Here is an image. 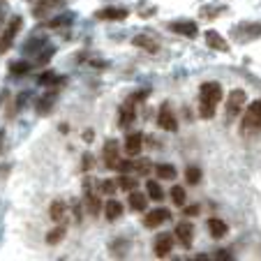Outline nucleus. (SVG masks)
Here are the masks:
<instances>
[{
	"mask_svg": "<svg viewBox=\"0 0 261 261\" xmlns=\"http://www.w3.org/2000/svg\"><path fill=\"white\" fill-rule=\"evenodd\" d=\"M224 97V88L220 81H206L199 88V116L206 120H211L217 111V104Z\"/></svg>",
	"mask_w": 261,
	"mask_h": 261,
	"instance_id": "1",
	"label": "nucleus"
},
{
	"mask_svg": "<svg viewBox=\"0 0 261 261\" xmlns=\"http://www.w3.org/2000/svg\"><path fill=\"white\" fill-rule=\"evenodd\" d=\"M241 134L245 139L261 134V99H254L252 104H247L245 116L241 120Z\"/></svg>",
	"mask_w": 261,
	"mask_h": 261,
	"instance_id": "2",
	"label": "nucleus"
},
{
	"mask_svg": "<svg viewBox=\"0 0 261 261\" xmlns=\"http://www.w3.org/2000/svg\"><path fill=\"white\" fill-rule=\"evenodd\" d=\"M21 28H23V19H21V16H12V19L7 21V25L3 28V35H0V56L12 49V44H14Z\"/></svg>",
	"mask_w": 261,
	"mask_h": 261,
	"instance_id": "3",
	"label": "nucleus"
},
{
	"mask_svg": "<svg viewBox=\"0 0 261 261\" xmlns=\"http://www.w3.org/2000/svg\"><path fill=\"white\" fill-rule=\"evenodd\" d=\"M245 104H247L245 90H243V88L231 90V93L227 95V104H224V109H227V118L233 120V118H236V116L243 111V107H245Z\"/></svg>",
	"mask_w": 261,
	"mask_h": 261,
	"instance_id": "4",
	"label": "nucleus"
},
{
	"mask_svg": "<svg viewBox=\"0 0 261 261\" xmlns=\"http://www.w3.org/2000/svg\"><path fill=\"white\" fill-rule=\"evenodd\" d=\"M84 203L88 215H99L102 211V201H99V194L93 190V178H84Z\"/></svg>",
	"mask_w": 261,
	"mask_h": 261,
	"instance_id": "5",
	"label": "nucleus"
},
{
	"mask_svg": "<svg viewBox=\"0 0 261 261\" xmlns=\"http://www.w3.org/2000/svg\"><path fill=\"white\" fill-rule=\"evenodd\" d=\"M169 30L176 33V35H182V37H188V40H194V37L199 35V25H197V21H192V19L171 21V23H169Z\"/></svg>",
	"mask_w": 261,
	"mask_h": 261,
	"instance_id": "6",
	"label": "nucleus"
},
{
	"mask_svg": "<svg viewBox=\"0 0 261 261\" xmlns=\"http://www.w3.org/2000/svg\"><path fill=\"white\" fill-rule=\"evenodd\" d=\"M102 160H104V167L107 169H116L120 162V143L116 139H107L102 148Z\"/></svg>",
	"mask_w": 261,
	"mask_h": 261,
	"instance_id": "7",
	"label": "nucleus"
},
{
	"mask_svg": "<svg viewBox=\"0 0 261 261\" xmlns=\"http://www.w3.org/2000/svg\"><path fill=\"white\" fill-rule=\"evenodd\" d=\"M176 241L180 243V247L182 250H192V245H194V227H192V222H188V220H182V222H178L176 224Z\"/></svg>",
	"mask_w": 261,
	"mask_h": 261,
	"instance_id": "8",
	"label": "nucleus"
},
{
	"mask_svg": "<svg viewBox=\"0 0 261 261\" xmlns=\"http://www.w3.org/2000/svg\"><path fill=\"white\" fill-rule=\"evenodd\" d=\"M158 125L162 129H167V132H178V118H176V114H173L171 102H162L160 114H158Z\"/></svg>",
	"mask_w": 261,
	"mask_h": 261,
	"instance_id": "9",
	"label": "nucleus"
},
{
	"mask_svg": "<svg viewBox=\"0 0 261 261\" xmlns=\"http://www.w3.org/2000/svg\"><path fill=\"white\" fill-rule=\"evenodd\" d=\"M167 220H171V213H169L167 208H155V211H150L143 217V224H146L148 229H158V227H162Z\"/></svg>",
	"mask_w": 261,
	"mask_h": 261,
	"instance_id": "10",
	"label": "nucleus"
},
{
	"mask_svg": "<svg viewBox=\"0 0 261 261\" xmlns=\"http://www.w3.org/2000/svg\"><path fill=\"white\" fill-rule=\"evenodd\" d=\"M95 16L99 21H125L129 16V10L127 7H104L95 12Z\"/></svg>",
	"mask_w": 261,
	"mask_h": 261,
	"instance_id": "11",
	"label": "nucleus"
},
{
	"mask_svg": "<svg viewBox=\"0 0 261 261\" xmlns=\"http://www.w3.org/2000/svg\"><path fill=\"white\" fill-rule=\"evenodd\" d=\"M134 118H137V109H134V99H127V102L120 104L118 109V125L120 127H129V125L134 123Z\"/></svg>",
	"mask_w": 261,
	"mask_h": 261,
	"instance_id": "12",
	"label": "nucleus"
},
{
	"mask_svg": "<svg viewBox=\"0 0 261 261\" xmlns=\"http://www.w3.org/2000/svg\"><path fill=\"white\" fill-rule=\"evenodd\" d=\"M132 44L137 46V49H141V51H148V54H158V51H160V42L155 40L150 33L137 35V37L132 40Z\"/></svg>",
	"mask_w": 261,
	"mask_h": 261,
	"instance_id": "13",
	"label": "nucleus"
},
{
	"mask_svg": "<svg viewBox=\"0 0 261 261\" xmlns=\"http://www.w3.org/2000/svg\"><path fill=\"white\" fill-rule=\"evenodd\" d=\"M206 44H208V49H213V51H220V54H229V42L222 37L217 30H206Z\"/></svg>",
	"mask_w": 261,
	"mask_h": 261,
	"instance_id": "14",
	"label": "nucleus"
},
{
	"mask_svg": "<svg viewBox=\"0 0 261 261\" xmlns=\"http://www.w3.org/2000/svg\"><path fill=\"white\" fill-rule=\"evenodd\" d=\"M153 250H155V256H158V259L169 256L171 254V250H173V236L171 233H160V236L155 238Z\"/></svg>",
	"mask_w": 261,
	"mask_h": 261,
	"instance_id": "15",
	"label": "nucleus"
},
{
	"mask_svg": "<svg viewBox=\"0 0 261 261\" xmlns=\"http://www.w3.org/2000/svg\"><path fill=\"white\" fill-rule=\"evenodd\" d=\"M143 148V134L141 132H132L129 137H125V153L129 158H137Z\"/></svg>",
	"mask_w": 261,
	"mask_h": 261,
	"instance_id": "16",
	"label": "nucleus"
},
{
	"mask_svg": "<svg viewBox=\"0 0 261 261\" xmlns=\"http://www.w3.org/2000/svg\"><path fill=\"white\" fill-rule=\"evenodd\" d=\"M241 28L247 30V33H233V37H236L238 42H250V40L261 37V23H252V21H247V23H241Z\"/></svg>",
	"mask_w": 261,
	"mask_h": 261,
	"instance_id": "17",
	"label": "nucleus"
},
{
	"mask_svg": "<svg viewBox=\"0 0 261 261\" xmlns=\"http://www.w3.org/2000/svg\"><path fill=\"white\" fill-rule=\"evenodd\" d=\"M67 203L63 201V199H56L54 203H51L49 206V217L54 222H58V224H65V222H67Z\"/></svg>",
	"mask_w": 261,
	"mask_h": 261,
	"instance_id": "18",
	"label": "nucleus"
},
{
	"mask_svg": "<svg viewBox=\"0 0 261 261\" xmlns=\"http://www.w3.org/2000/svg\"><path fill=\"white\" fill-rule=\"evenodd\" d=\"M206 224H208V231H211L213 238H224L229 233V224L224 220H220V217H211Z\"/></svg>",
	"mask_w": 261,
	"mask_h": 261,
	"instance_id": "19",
	"label": "nucleus"
},
{
	"mask_svg": "<svg viewBox=\"0 0 261 261\" xmlns=\"http://www.w3.org/2000/svg\"><path fill=\"white\" fill-rule=\"evenodd\" d=\"M102 211H104V217H107L109 222H116L120 215H123V203L116 201V199H109V201L102 206Z\"/></svg>",
	"mask_w": 261,
	"mask_h": 261,
	"instance_id": "20",
	"label": "nucleus"
},
{
	"mask_svg": "<svg viewBox=\"0 0 261 261\" xmlns=\"http://www.w3.org/2000/svg\"><path fill=\"white\" fill-rule=\"evenodd\" d=\"M44 44H46V37H44V35H33V37H28V40H25V44H23V54L35 56Z\"/></svg>",
	"mask_w": 261,
	"mask_h": 261,
	"instance_id": "21",
	"label": "nucleus"
},
{
	"mask_svg": "<svg viewBox=\"0 0 261 261\" xmlns=\"http://www.w3.org/2000/svg\"><path fill=\"white\" fill-rule=\"evenodd\" d=\"M129 208L137 211V213H143L148 208V194L132 190V192H129Z\"/></svg>",
	"mask_w": 261,
	"mask_h": 261,
	"instance_id": "22",
	"label": "nucleus"
},
{
	"mask_svg": "<svg viewBox=\"0 0 261 261\" xmlns=\"http://www.w3.org/2000/svg\"><path fill=\"white\" fill-rule=\"evenodd\" d=\"M60 3H63V0H40V3L35 5L33 14L37 16V19H42V16H44V14H49V12L54 10V7H58Z\"/></svg>",
	"mask_w": 261,
	"mask_h": 261,
	"instance_id": "23",
	"label": "nucleus"
},
{
	"mask_svg": "<svg viewBox=\"0 0 261 261\" xmlns=\"http://www.w3.org/2000/svg\"><path fill=\"white\" fill-rule=\"evenodd\" d=\"M35 56H37V58H35V63L40 65V67H44V65H49V60L56 56V46L44 44V46H42V49L37 51V54H35Z\"/></svg>",
	"mask_w": 261,
	"mask_h": 261,
	"instance_id": "24",
	"label": "nucleus"
},
{
	"mask_svg": "<svg viewBox=\"0 0 261 261\" xmlns=\"http://www.w3.org/2000/svg\"><path fill=\"white\" fill-rule=\"evenodd\" d=\"M146 194H148V199H153V201H162L164 199V190L158 180H146Z\"/></svg>",
	"mask_w": 261,
	"mask_h": 261,
	"instance_id": "25",
	"label": "nucleus"
},
{
	"mask_svg": "<svg viewBox=\"0 0 261 261\" xmlns=\"http://www.w3.org/2000/svg\"><path fill=\"white\" fill-rule=\"evenodd\" d=\"M155 173H158V178H162V180H176L178 178V171L173 164H158Z\"/></svg>",
	"mask_w": 261,
	"mask_h": 261,
	"instance_id": "26",
	"label": "nucleus"
},
{
	"mask_svg": "<svg viewBox=\"0 0 261 261\" xmlns=\"http://www.w3.org/2000/svg\"><path fill=\"white\" fill-rule=\"evenodd\" d=\"M37 84L40 86H56V88H58L60 84H65V76H58L56 72H44V74H40Z\"/></svg>",
	"mask_w": 261,
	"mask_h": 261,
	"instance_id": "27",
	"label": "nucleus"
},
{
	"mask_svg": "<svg viewBox=\"0 0 261 261\" xmlns=\"http://www.w3.org/2000/svg\"><path fill=\"white\" fill-rule=\"evenodd\" d=\"M74 21V14L72 12H63V14L54 16V19L46 23V28H65V25H69Z\"/></svg>",
	"mask_w": 261,
	"mask_h": 261,
	"instance_id": "28",
	"label": "nucleus"
},
{
	"mask_svg": "<svg viewBox=\"0 0 261 261\" xmlns=\"http://www.w3.org/2000/svg\"><path fill=\"white\" fill-rule=\"evenodd\" d=\"M54 99H56V93L44 95V97H42L40 102H37V114H40V116L51 114V109H54Z\"/></svg>",
	"mask_w": 261,
	"mask_h": 261,
	"instance_id": "29",
	"label": "nucleus"
},
{
	"mask_svg": "<svg viewBox=\"0 0 261 261\" xmlns=\"http://www.w3.org/2000/svg\"><path fill=\"white\" fill-rule=\"evenodd\" d=\"M116 188L125 190V192H132V190L139 188V180H137V178H132V176H120L118 182H116Z\"/></svg>",
	"mask_w": 261,
	"mask_h": 261,
	"instance_id": "30",
	"label": "nucleus"
},
{
	"mask_svg": "<svg viewBox=\"0 0 261 261\" xmlns=\"http://www.w3.org/2000/svg\"><path fill=\"white\" fill-rule=\"evenodd\" d=\"M63 238H65V224H58L56 229H51V231L46 233V243H49V245H58Z\"/></svg>",
	"mask_w": 261,
	"mask_h": 261,
	"instance_id": "31",
	"label": "nucleus"
},
{
	"mask_svg": "<svg viewBox=\"0 0 261 261\" xmlns=\"http://www.w3.org/2000/svg\"><path fill=\"white\" fill-rule=\"evenodd\" d=\"M171 201L176 203V206H185V201H188L185 188H180V185H173V188H171Z\"/></svg>",
	"mask_w": 261,
	"mask_h": 261,
	"instance_id": "32",
	"label": "nucleus"
},
{
	"mask_svg": "<svg viewBox=\"0 0 261 261\" xmlns=\"http://www.w3.org/2000/svg\"><path fill=\"white\" fill-rule=\"evenodd\" d=\"M10 72L14 74V76H23V74L30 72V63H25V60H16V63L10 65Z\"/></svg>",
	"mask_w": 261,
	"mask_h": 261,
	"instance_id": "33",
	"label": "nucleus"
},
{
	"mask_svg": "<svg viewBox=\"0 0 261 261\" xmlns=\"http://www.w3.org/2000/svg\"><path fill=\"white\" fill-rule=\"evenodd\" d=\"M185 180H188L190 185H197V182L201 180V169L199 167H188L185 169Z\"/></svg>",
	"mask_w": 261,
	"mask_h": 261,
	"instance_id": "34",
	"label": "nucleus"
},
{
	"mask_svg": "<svg viewBox=\"0 0 261 261\" xmlns=\"http://www.w3.org/2000/svg\"><path fill=\"white\" fill-rule=\"evenodd\" d=\"M150 169H153V164L146 162V160H139V162H132V171L141 173V176H148V173H150Z\"/></svg>",
	"mask_w": 261,
	"mask_h": 261,
	"instance_id": "35",
	"label": "nucleus"
},
{
	"mask_svg": "<svg viewBox=\"0 0 261 261\" xmlns=\"http://www.w3.org/2000/svg\"><path fill=\"white\" fill-rule=\"evenodd\" d=\"M99 190H102V192H107V194H114L116 182L114 180H102V182H99Z\"/></svg>",
	"mask_w": 261,
	"mask_h": 261,
	"instance_id": "36",
	"label": "nucleus"
},
{
	"mask_svg": "<svg viewBox=\"0 0 261 261\" xmlns=\"http://www.w3.org/2000/svg\"><path fill=\"white\" fill-rule=\"evenodd\" d=\"M25 99H28V93H21L19 97H16V107H14V111H12V114H16V111H21V109L25 107Z\"/></svg>",
	"mask_w": 261,
	"mask_h": 261,
	"instance_id": "37",
	"label": "nucleus"
},
{
	"mask_svg": "<svg viewBox=\"0 0 261 261\" xmlns=\"http://www.w3.org/2000/svg\"><path fill=\"white\" fill-rule=\"evenodd\" d=\"M215 259L229 261V259H231V254H229V250H217V252H215Z\"/></svg>",
	"mask_w": 261,
	"mask_h": 261,
	"instance_id": "38",
	"label": "nucleus"
},
{
	"mask_svg": "<svg viewBox=\"0 0 261 261\" xmlns=\"http://www.w3.org/2000/svg\"><path fill=\"white\" fill-rule=\"evenodd\" d=\"M197 213H199V203H194V206H188V208H185V215H190V217L197 215Z\"/></svg>",
	"mask_w": 261,
	"mask_h": 261,
	"instance_id": "39",
	"label": "nucleus"
},
{
	"mask_svg": "<svg viewBox=\"0 0 261 261\" xmlns=\"http://www.w3.org/2000/svg\"><path fill=\"white\" fill-rule=\"evenodd\" d=\"M93 167V155H84V169Z\"/></svg>",
	"mask_w": 261,
	"mask_h": 261,
	"instance_id": "40",
	"label": "nucleus"
},
{
	"mask_svg": "<svg viewBox=\"0 0 261 261\" xmlns=\"http://www.w3.org/2000/svg\"><path fill=\"white\" fill-rule=\"evenodd\" d=\"M3 19H5V14H3V10H0V25H3Z\"/></svg>",
	"mask_w": 261,
	"mask_h": 261,
	"instance_id": "41",
	"label": "nucleus"
},
{
	"mask_svg": "<svg viewBox=\"0 0 261 261\" xmlns=\"http://www.w3.org/2000/svg\"><path fill=\"white\" fill-rule=\"evenodd\" d=\"M0 150H3V132H0Z\"/></svg>",
	"mask_w": 261,
	"mask_h": 261,
	"instance_id": "42",
	"label": "nucleus"
}]
</instances>
